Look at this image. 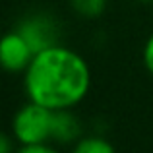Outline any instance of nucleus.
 <instances>
[{
    "instance_id": "nucleus-1",
    "label": "nucleus",
    "mask_w": 153,
    "mask_h": 153,
    "mask_svg": "<svg viewBox=\"0 0 153 153\" xmlns=\"http://www.w3.org/2000/svg\"><path fill=\"white\" fill-rule=\"evenodd\" d=\"M23 89L29 101L51 111L76 108L91 89L89 62L64 43L35 52L23 72Z\"/></svg>"
},
{
    "instance_id": "nucleus-2",
    "label": "nucleus",
    "mask_w": 153,
    "mask_h": 153,
    "mask_svg": "<svg viewBox=\"0 0 153 153\" xmlns=\"http://www.w3.org/2000/svg\"><path fill=\"white\" fill-rule=\"evenodd\" d=\"M52 114L54 111L27 99L25 105L18 108L12 116L10 134L18 146L49 143L52 136Z\"/></svg>"
},
{
    "instance_id": "nucleus-3",
    "label": "nucleus",
    "mask_w": 153,
    "mask_h": 153,
    "mask_svg": "<svg viewBox=\"0 0 153 153\" xmlns=\"http://www.w3.org/2000/svg\"><path fill=\"white\" fill-rule=\"evenodd\" d=\"M16 29L25 37V41L31 45L35 52L45 51L52 45L60 43V23L54 16L45 12H35L25 18H22L16 23Z\"/></svg>"
},
{
    "instance_id": "nucleus-4",
    "label": "nucleus",
    "mask_w": 153,
    "mask_h": 153,
    "mask_svg": "<svg viewBox=\"0 0 153 153\" xmlns=\"http://www.w3.org/2000/svg\"><path fill=\"white\" fill-rule=\"evenodd\" d=\"M35 51L18 29L0 35V68L8 74H23L31 64Z\"/></svg>"
},
{
    "instance_id": "nucleus-5",
    "label": "nucleus",
    "mask_w": 153,
    "mask_h": 153,
    "mask_svg": "<svg viewBox=\"0 0 153 153\" xmlns=\"http://www.w3.org/2000/svg\"><path fill=\"white\" fill-rule=\"evenodd\" d=\"M79 138H82V120L76 116L74 108L54 111V114H52L51 143H58V146H74Z\"/></svg>"
},
{
    "instance_id": "nucleus-6",
    "label": "nucleus",
    "mask_w": 153,
    "mask_h": 153,
    "mask_svg": "<svg viewBox=\"0 0 153 153\" xmlns=\"http://www.w3.org/2000/svg\"><path fill=\"white\" fill-rule=\"evenodd\" d=\"M70 153H116V147L105 136L89 134V136H82L72 146Z\"/></svg>"
},
{
    "instance_id": "nucleus-7",
    "label": "nucleus",
    "mask_w": 153,
    "mask_h": 153,
    "mask_svg": "<svg viewBox=\"0 0 153 153\" xmlns=\"http://www.w3.org/2000/svg\"><path fill=\"white\" fill-rule=\"evenodd\" d=\"M68 4L83 19L101 18L108 8V0H68Z\"/></svg>"
},
{
    "instance_id": "nucleus-8",
    "label": "nucleus",
    "mask_w": 153,
    "mask_h": 153,
    "mask_svg": "<svg viewBox=\"0 0 153 153\" xmlns=\"http://www.w3.org/2000/svg\"><path fill=\"white\" fill-rule=\"evenodd\" d=\"M142 60H143V66H146V70L149 72V76L153 78V33L146 39V43H143Z\"/></svg>"
},
{
    "instance_id": "nucleus-9",
    "label": "nucleus",
    "mask_w": 153,
    "mask_h": 153,
    "mask_svg": "<svg viewBox=\"0 0 153 153\" xmlns=\"http://www.w3.org/2000/svg\"><path fill=\"white\" fill-rule=\"evenodd\" d=\"M16 153H62V151H58L49 142V143H35V146H19Z\"/></svg>"
},
{
    "instance_id": "nucleus-10",
    "label": "nucleus",
    "mask_w": 153,
    "mask_h": 153,
    "mask_svg": "<svg viewBox=\"0 0 153 153\" xmlns=\"http://www.w3.org/2000/svg\"><path fill=\"white\" fill-rule=\"evenodd\" d=\"M0 153H16V140L12 134L0 130Z\"/></svg>"
},
{
    "instance_id": "nucleus-11",
    "label": "nucleus",
    "mask_w": 153,
    "mask_h": 153,
    "mask_svg": "<svg viewBox=\"0 0 153 153\" xmlns=\"http://www.w3.org/2000/svg\"><path fill=\"white\" fill-rule=\"evenodd\" d=\"M134 2H140V4H153V0H134Z\"/></svg>"
}]
</instances>
